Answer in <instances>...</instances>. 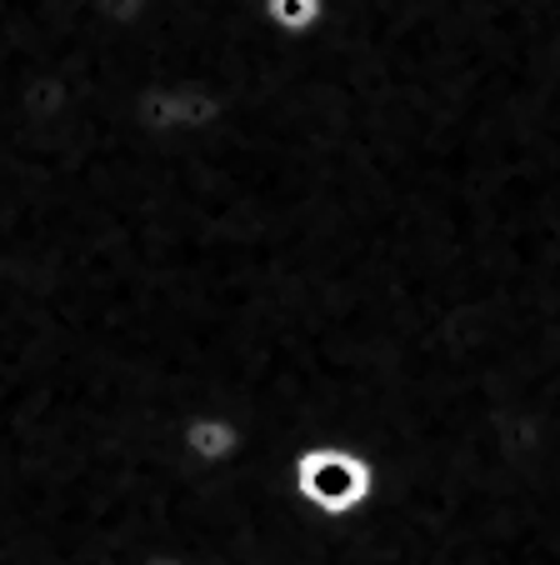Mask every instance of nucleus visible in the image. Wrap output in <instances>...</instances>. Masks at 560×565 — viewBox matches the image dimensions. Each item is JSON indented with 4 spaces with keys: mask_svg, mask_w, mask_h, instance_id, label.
<instances>
[{
    "mask_svg": "<svg viewBox=\"0 0 560 565\" xmlns=\"http://www.w3.org/2000/svg\"><path fill=\"white\" fill-rule=\"evenodd\" d=\"M65 6L85 11L91 21L110 25V31H140V25L150 21V6H156V0H65Z\"/></svg>",
    "mask_w": 560,
    "mask_h": 565,
    "instance_id": "5",
    "label": "nucleus"
},
{
    "mask_svg": "<svg viewBox=\"0 0 560 565\" xmlns=\"http://www.w3.org/2000/svg\"><path fill=\"white\" fill-rule=\"evenodd\" d=\"M180 450L201 470H231L245 456V426L231 411H196L180 420Z\"/></svg>",
    "mask_w": 560,
    "mask_h": 565,
    "instance_id": "3",
    "label": "nucleus"
},
{
    "mask_svg": "<svg viewBox=\"0 0 560 565\" xmlns=\"http://www.w3.org/2000/svg\"><path fill=\"white\" fill-rule=\"evenodd\" d=\"M286 491L300 511L320 521H350L370 511L381 495V466L376 456L350 440H306L286 460Z\"/></svg>",
    "mask_w": 560,
    "mask_h": 565,
    "instance_id": "1",
    "label": "nucleus"
},
{
    "mask_svg": "<svg viewBox=\"0 0 560 565\" xmlns=\"http://www.w3.org/2000/svg\"><path fill=\"white\" fill-rule=\"evenodd\" d=\"M140 565H201V561H196V555H186V551H150Z\"/></svg>",
    "mask_w": 560,
    "mask_h": 565,
    "instance_id": "6",
    "label": "nucleus"
},
{
    "mask_svg": "<svg viewBox=\"0 0 560 565\" xmlns=\"http://www.w3.org/2000/svg\"><path fill=\"white\" fill-rule=\"evenodd\" d=\"M255 11H261V21L271 25L275 35L300 41V35H316L320 25H326L330 0H255Z\"/></svg>",
    "mask_w": 560,
    "mask_h": 565,
    "instance_id": "4",
    "label": "nucleus"
},
{
    "mask_svg": "<svg viewBox=\"0 0 560 565\" xmlns=\"http://www.w3.org/2000/svg\"><path fill=\"white\" fill-rule=\"evenodd\" d=\"M126 116L140 136L156 140H191L215 130L231 116L225 90H215L211 81H146L130 90Z\"/></svg>",
    "mask_w": 560,
    "mask_h": 565,
    "instance_id": "2",
    "label": "nucleus"
}]
</instances>
